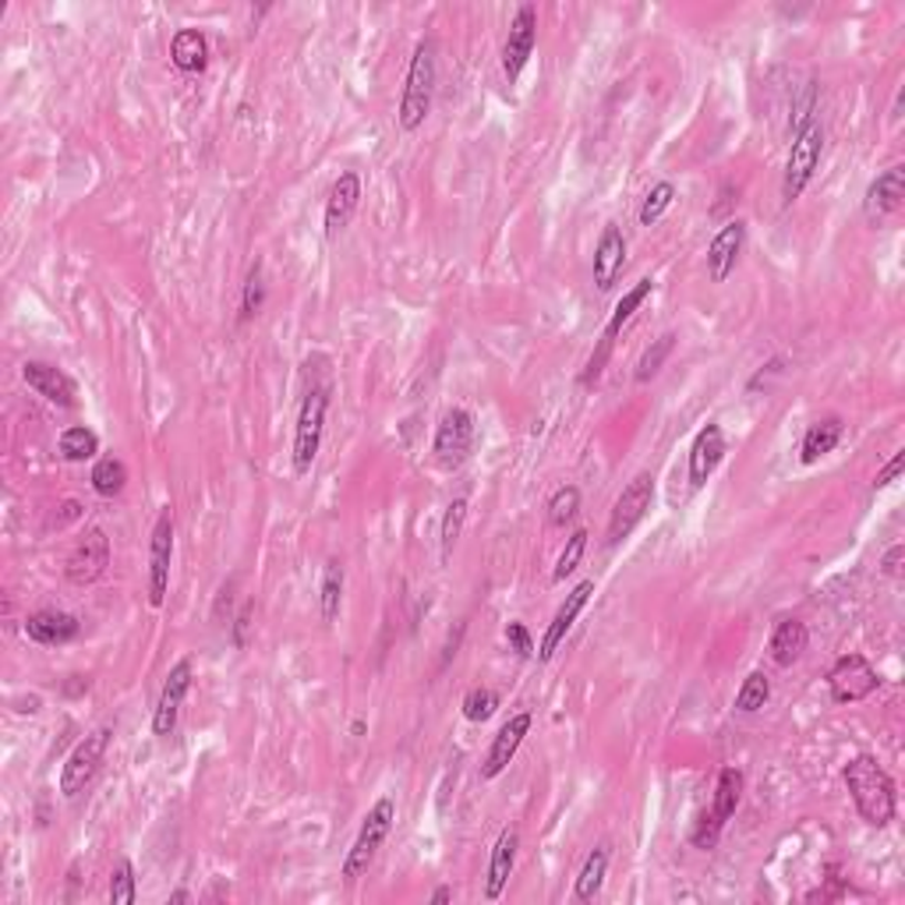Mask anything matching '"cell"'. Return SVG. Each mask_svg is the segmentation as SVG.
<instances>
[{
    "label": "cell",
    "instance_id": "6da1fadb",
    "mask_svg": "<svg viewBox=\"0 0 905 905\" xmlns=\"http://www.w3.org/2000/svg\"><path fill=\"white\" fill-rule=\"evenodd\" d=\"M845 785H849V796L856 803V811L866 824L874 827H888L895 821V811H898V800H895V782L892 775L884 772L881 761L871 757V754H859L845 764L842 772Z\"/></svg>",
    "mask_w": 905,
    "mask_h": 905
},
{
    "label": "cell",
    "instance_id": "7a4b0ae2",
    "mask_svg": "<svg viewBox=\"0 0 905 905\" xmlns=\"http://www.w3.org/2000/svg\"><path fill=\"white\" fill-rule=\"evenodd\" d=\"M435 82H439V61H435V40H418L411 68H408V82H403L400 95V110H396V124L403 131H418L425 124L435 103Z\"/></svg>",
    "mask_w": 905,
    "mask_h": 905
},
{
    "label": "cell",
    "instance_id": "3957f363",
    "mask_svg": "<svg viewBox=\"0 0 905 905\" xmlns=\"http://www.w3.org/2000/svg\"><path fill=\"white\" fill-rule=\"evenodd\" d=\"M393 824H396V803L390 796L375 800V806L361 821V832H358V838L351 845V853H346V859H343V881L346 884H354V881H361L364 874H369V866L375 863L382 842L390 838Z\"/></svg>",
    "mask_w": 905,
    "mask_h": 905
},
{
    "label": "cell",
    "instance_id": "277c9868",
    "mask_svg": "<svg viewBox=\"0 0 905 905\" xmlns=\"http://www.w3.org/2000/svg\"><path fill=\"white\" fill-rule=\"evenodd\" d=\"M821 152H824V124L814 118L811 124H803L796 134H793V149H788V163H785V181H782V202L793 205L806 184L814 181L817 173V163H821Z\"/></svg>",
    "mask_w": 905,
    "mask_h": 905
},
{
    "label": "cell",
    "instance_id": "5b68a950",
    "mask_svg": "<svg viewBox=\"0 0 905 905\" xmlns=\"http://www.w3.org/2000/svg\"><path fill=\"white\" fill-rule=\"evenodd\" d=\"M325 414H330V386L308 390L298 411V429H294V471L304 474L312 471L315 456L322 450V432H325Z\"/></svg>",
    "mask_w": 905,
    "mask_h": 905
},
{
    "label": "cell",
    "instance_id": "8992f818",
    "mask_svg": "<svg viewBox=\"0 0 905 905\" xmlns=\"http://www.w3.org/2000/svg\"><path fill=\"white\" fill-rule=\"evenodd\" d=\"M107 746H110V728H95V733H89L79 746L71 750V757L61 767V796L64 800H74L92 785L95 772H100V764L107 757Z\"/></svg>",
    "mask_w": 905,
    "mask_h": 905
},
{
    "label": "cell",
    "instance_id": "52a82bcc",
    "mask_svg": "<svg viewBox=\"0 0 905 905\" xmlns=\"http://www.w3.org/2000/svg\"><path fill=\"white\" fill-rule=\"evenodd\" d=\"M474 439H477V429H474L471 411L453 408L446 418L439 421L435 442H432V453L439 460V467L456 471L460 464H467L471 453H474Z\"/></svg>",
    "mask_w": 905,
    "mask_h": 905
},
{
    "label": "cell",
    "instance_id": "ba28073f",
    "mask_svg": "<svg viewBox=\"0 0 905 905\" xmlns=\"http://www.w3.org/2000/svg\"><path fill=\"white\" fill-rule=\"evenodd\" d=\"M827 686H832L835 704H856L871 697V693H877L881 676L863 654H842V658L827 668Z\"/></svg>",
    "mask_w": 905,
    "mask_h": 905
},
{
    "label": "cell",
    "instance_id": "9c48e42d",
    "mask_svg": "<svg viewBox=\"0 0 905 905\" xmlns=\"http://www.w3.org/2000/svg\"><path fill=\"white\" fill-rule=\"evenodd\" d=\"M651 499H654V477L644 471V474H637L630 481L620 499H615L612 516H609V545L626 542V537L633 534V527H637L644 520V513L651 510Z\"/></svg>",
    "mask_w": 905,
    "mask_h": 905
},
{
    "label": "cell",
    "instance_id": "30bf717a",
    "mask_svg": "<svg viewBox=\"0 0 905 905\" xmlns=\"http://www.w3.org/2000/svg\"><path fill=\"white\" fill-rule=\"evenodd\" d=\"M651 291H654V280H641L637 286H633V291H626L623 294V301L615 304V312H612V319H609V325H605V333H602V346L599 351L591 354V361H587V372H584V386H591V382H599L602 379V372H605V361H609V354H612V343H615V336L623 333V325L637 315V308L651 298Z\"/></svg>",
    "mask_w": 905,
    "mask_h": 905
},
{
    "label": "cell",
    "instance_id": "8fae6325",
    "mask_svg": "<svg viewBox=\"0 0 905 905\" xmlns=\"http://www.w3.org/2000/svg\"><path fill=\"white\" fill-rule=\"evenodd\" d=\"M534 47H537V11H534V4H520L513 22H510L506 47H503V74L510 86L520 82V74H524Z\"/></svg>",
    "mask_w": 905,
    "mask_h": 905
},
{
    "label": "cell",
    "instance_id": "7c38bea8",
    "mask_svg": "<svg viewBox=\"0 0 905 905\" xmlns=\"http://www.w3.org/2000/svg\"><path fill=\"white\" fill-rule=\"evenodd\" d=\"M170 560H173V513L170 506L157 516L149 537V605L160 609L170 587Z\"/></svg>",
    "mask_w": 905,
    "mask_h": 905
},
{
    "label": "cell",
    "instance_id": "4fadbf2b",
    "mask_svg": "<svg viewBox=\"0 0 905 905\" xmlns=\"http://www.w3.org/2000/svg\"><path fill=\"white\" fill-rule=\"evenodd\" d=\"M191 680H195V668H191L188 658H181L178 665L170 668V676L163 683V693L157 701V711H152V733L160 740L173 736V728H178V715H181V704L191 690Z\"/></svg>",
    "mask_w": 905,
    "mask_h": 905
},
{
    "label": "cell",
    "instance_id": "5bb4252c",
    "mask_svg": "<svg viewBox=\"0 0 905 905\" xmlns=\"http://www.w3.org/2000/svg\"><path fill=\"white\" fill-rule=\"evenodd\" d=\"M107 566H110V537L100 527H92L82 542L71 549L64 573L71 584H95L107 573Z\"/></svg>",
    "mask_w": 905,
    "mask_h": 905
},
{
    "label": "cell",
    "instance_id": "9a60e30c",
    "mask_svg": "<svg viewBox=\"0 0 905 905\" xmlns=\"http://www.w3.org/2000/svg\"><path fill=\"white\" fill-rule=\"evenodd\" d=\"M22 379L32 393H40L43 400L57 403V408H74L79 403V386L68 372H61L57 364L47 361H26L22 364Z\"/></svg>",
    "mask_w": 905,
    "mask_h": 905
},
{
    "label": "cell",
    "instance_id": "2e32d148",
    "mask_svg": "<svg viewBox=\"0 0 905 905\" xmlns=\"http://www.w3.org/2000/svg\"><path fill=\"white\" fill-rule=\"evenodd\" d=\"M902 205H905V167L895 163V167L884 170L871 188H866L863 213L871 223H881V220L895 217Z\"/></svg>",
    "mask_w": 905,
    "mask_h": 905
},
{
    "label": "cell",
    "instance_id": "e0dca14e",
    "mask_svg": "<svg viewBox=\"0 0 905 905\" xmlns=\"http://www.w3.org/2000/svg\"><path fill=\"white\" fill-rule=\"evenodd\" d=\"M361 205V178L354 170H343L336 184L330 188V199H325V238H336L351 227L354 213Z\"/></svg>",
    "mask_w": 905,
    "mask_h": 905
},
{
    "label": "cell",
    "instance_id": "ac0fdd59",
    "mask_svg": "<svg viewBox=\"0 0 905 905\" xmlns=\"http://www.w3.org/2000/svg\"><path fill=\"white\" fill-rule=\"evenodd\" d=\"M591 594H594V581H581V584H576V587L566 594V602L560 605V612H555V620L549 623L542 644H537V662H552V654L560 651V644L566 641V633L573 630L576 615H581L584 605L591 602Z\"/></svg>",
    "mask_w": 905,
    "mask_h": 905
},
{
    "label": "cell",
    "instance_id": "d6986e66",
    "mask_svg": "<svg viewBox=\"0 0 905 905\" xmlns=\"http://www.w3.org/2000/svg\"><path fill=\"white\" fill-rule=\"evenodd\" d=\"M527 733H531V715H527V711H520V715H513L495 733L485 761H481V778H499V775H503L506 767H510V761L516 757V750H520V743H524Z\"/></svg>",
    "mask_w": 905,
    "mask_h": 905
},
{
    "label": "cell",
    "instance_id": "ffe728a7",
    "mask_svg": "<svg viewBox=\"0 0 905 905\" xmlns=\"http://www.w3.org/2000/svg\"><path fill=\"white\" fill-rule=\"evenodd\" d=\"M743 244H746V223L743 220H728L715 241H711L707 248V276L711 283H725L728 276H733V269L743 255Z\"/></svg>",
    "mask_w": 905,
    "mask_h": 905
},
{
    "label": "cell",
    "instance_id": "44dd1931",
    "mask_svg": "<svg viewBox=\"0 0 905 905\" xmlns=\"http://www.w3.org/2000/svg\"><path fill=\"white\" fill-rule=\"evenodd\" d=\"M623 265H626V238L620 227L609 223L602 230L599 244H594V262H591L594 286H599V291H612L615 280H620V273H623Z\"/></svg>",
    "mask_w": 905,
    "mask_h": 905
},
{
    "label": "cell",
    "instance_id": "7402d4cb",
    "mask_svg": "<svg viewBox=\"0 0 905 905\" xmlns=\"http://www.w3.org/2000/svg\"><path fill=\"white\" fill-rule=\"evenodd\" d=\"M725 460V432L722 425H704L697 432L690 446V485L701 489L704 481L718 471V464Z\"/></svg>",
    "mask_w": 905,
    "mask_h": 905
},
{
    "label": "cell",
    "instance_id": "603a6c76",
    "mask_svg": "<svg viewBox=\"0 0 905 905\" xmlns=\"http://www.w3.org/2000/svg\"><path fill=\"white\" fill-rule=\"evenodd\" d=\"M26 633L29 641L43 644V647H61V644H71L74 637L82 633V623L74 620L68 612H57V609H40L32 612L26 620Z\"/></svg>",
    "mask_w": 905,
    "mask_h": 905
},
{
    "label": "cell",
    "instance_id": "cb8c5ba5",
    "mask_svg": "<svg viewBox=\"0 0 905 905\" xmlns=\"http://www.w3.org/2000/svg\"><path fill=\"white\" fill-rule=\"evenodd\" d=\"M516 849H520V832H516V827H503V835H499L492 859H489V881H485V898L489 902H495L499 895L506 892L510 874L516 866Z\"/></svg>",
    "mask_w": 905,
    "mask_h": 905
},
{
    "label": "cell",
    "instance_id": "d4e9b609",
    "mask_svg": "<svg viewBox=\"0 0 905 905\" xmlns=\"http://www.w3.org/2000/svg\"><path fill=\"white\" fill-rule=\"evenodd\" d=\"M170 61L184 74H199L209 64V40L199 29H178L170 40Z\"/></svg>",
    "mask_w": 905,
    "mask_h": 905
},
{
    "label": "cell",
    "instance_id": "484cf974",
    "mask_svg": "<svg viewBox=\"0 0 905 905\" xmlns=\"http://www.w3.org/2000/svg\"><path fill=\"white\" fill-rule=\"evenodd\" d=\"M806 644H811V633H806V626L800 620H778L775 633H772V644H767V651H772V658L775 665L788 668V665H796L803 658V651Z\"/></svg>",
    "mask_w": 905,
    "mask_h": 905
},
{
    "label": "cell",
    "instance_id": "4316f807",
    "mask_svg": "<svg viewBox=\"0 0 905 905\" xmlns=\"http://www.w3.org/2000/svg\"><path fill=\"white\" fill-rule=\"evenodd\" d=\"M609 859H612L609 842L594 845V853L587 856V863H584L581 877H576V888H573V898H576V902H594V895L602 892L605 874H609Z\"/></svg>",
    "mask_w": 905,
    "mask_h": 905
},
{
    "label": "cell",
    "instance_id": "83f0119b",
    "mask_svg": "<svg viewBox=\"0 0 905 905\" xmlns=\"http://www.w3.org/2000/svg\"><path fill=\"white\" fill-rule=\"evenodd\" d=\"M838 442H842V421L838 418L817 421V425H811V429H806V435H803V450H800L803 453V464H817V460L832 453Z\"/></svg>",
    "mask_w": 905,
    "mask_h": 905
},
{
    "label": "cell",
    "instance_id": "f1b7e54d",
    "mask_svg": "<svg viewBox=\"0 0 905 905\" xmlns=\"http://www.w3.org/2000/svg\"><path fill=\"white\" fill-rule=\"evenodd\" d=\"M740 796H743V772H736V767H722V772H718V785H715V803H711V814H715L725 824L728 817L736 814Z\"/></svg>",
    "mask_w": 905,
    "mask_h": 905
},
{
    "label": "cell",
    "instance_id": "f546056e",
    "mask_svg": "<svg viewBox=\"0 0 905 905\" xmlns=\"http://www.w3.org/2000/svg\"><path fill=\"white\" fill-rule=\"evenodd\" d=\"M340 602H343V563L330 560L322 570V587H319V612L322 623H333L340 615Z\"/></svg>",
    "mask_w": 905,
    "mask_h": 905
},
{
    "label": "cell",
    "instance_id": "4dcf8cb0",
    "mask_svg": "<svg viewBox=\"0 0 905 905\" xmlns=\"http://www.w3.org/2000/svg\"><path fill=\"white\" fill-rule=\"evenodd\" d=\"M57 450H61V456L71 460V464H82V460H92L95 453H100V435H95L92 429H86V425H71V429L61 432Z\"/></svg>",
    "mask_w": 905,
    "mask_h": 905
},
{
    "label": "cell",
    "instance_id": "1f68e13d",
    "mask_svg": "<svg viewBox=\"0 0 905 905\" xmlns=\"http://www.w3.org/2000/svg\"><path fill=\"white\" fill-rule=\"evenodd\" d=\"M124 485H128V467H124V460H118V456L95 460V467H92V489H95V492H100L103 499H113Z\"/></svg>",
    "mask_w": 905,
    "mask_h": 905
},
{
    "label": "cell",
    "instance_id": "d6a6232c",
    "mask_svg": "<svg viewBox=\"0 0 905 905\" xmlns=\"http://www.w3.org/2000/svg\"><path fill=\"white\" fill-rule=\"evenodd\" d=\"M767 697H772V680H767L764 672H750L736 693V711L754 715V711H761L767 704Z\"/></svg>",
    "mask_w": 905,
    "mask_h": 905
},
{
    "label": "cell",
    "instance_id": "836d02e7",
    "mask_svg": "<svg viewBox=\"0 0 905 905\" xmlns=\"http://www.w3.org/2000/svg\"><path fill=\"white\" fill-rule=\"evenodd\" d=\"M464 520H467V499H453V503L446 506V516H442V534H439V542H442V563L450 560L456 542H460V531H464Z\"/></svg>",
    "mask_w": 905,
    "mask_h": 905
},
{
    "label": "cell",
    "instance_id": "e575fe53",
    "mask_svg": "<svg viewBox=\"0 0 905 905\" xmlns=\"http://www.w3.org/2000/svg\"><path fill=\"white\" fill-rule=\"evenodd\" d=\"M672 199H676V184H672V181H658V184H654V188L647 191L644 205H641V217H637L641 227H654V223H658V220L668 213Z\"/></svg>",
    "mask_w": 905,
    "mask_h": 905
},
{
    "label": "cell",
    "instance_id": "d590c367",
    "mask_svg": "<svg viewBox=\"0 0 905 905\" xmlns=\"http://www.w3.org/2000/svg\"><path fill=\"white\" fill-rule=\"evenodd\" d=\"M672 346H676V333H662L658 340H654V343L647 346L644 358L637 361V382H651L654 375L662 372V364L668 361Z\"/></svg>",
    "mask_w": 905,
    "mask_h": 905
},
{
    "label": "cell",
    "instance_id": "8d00e7d4",
    "mask_svg": "<svg viewBox=\"0 0 905 905\" xmlns=\"http://www.w3.org/2000/svg\"><path fill=\"white\" fill-rule=\"evenodd\" d=\"M576 513H581V489H576V485L555 489V495L549 499V524L552 527H566Z\"/></svg>",
    "mask_w": 905,
    "mask_h": 905
},
{
    "label": "cell",
    "instance_id": "74e56055",
    "mask_svg": "<svg viewBox=\"0 0 905 905\" xmlns=\"http://www.w3.org/2000/svg\"><path fill=\"white\" fill-rule=\"evenodd\" d=\"M262 304H265V276H262V262H255L241 291V322L255 319L262 312Z\"/></svg>",
    "mask_w": 905,
    "mask_h": 905
},
{
    "label": "cell",
    "instance_id": "f35d334b",
    "mask_svg": "<svg viewBox=\"0 0 905 905\" xmlns=\"http://www.w3.org/2000/svg\"><path fill=\"white\" fill-rule=\"evenodd\" d=\"M134 898H139V892H134V866L128 859H118V866L110 871V902L131 905Z\"/></svg>",
    "mask_w": 905,
    "mask_h": 905
},
{
    "label": "cell",
    "instance_id": "ab89813d",
    "mask_svg": "<svg viewBox=\"0 0 905 905\" xmlns=\"http://www.w3.org/2000/svg\"><path fill=\"white\" fill-rule=\"evenodd\" d=\"M499 707V693L489 690V686H474L467 697H464V718L467 722H489Z\"/></svg>",
    "mask_w": 905,
    "mask_h": 905
},
{
    "label": "cell",
    "instance_id": "60d3db41",
    "mask_svg": "<svg viewBox=\"0 0 905 905\" xmlns=\"http://www.w3.org/2000/svg\"><path fill=\"white\" fill-rule=\"evenodd\" d=\"M584 552H587V531H573L570 534V542H566V549H563V555H560V563H555V581H566V576L581 566V560H584Z\"/></svg>",
    "mask_w": 905,
    "mask_h": 905
},
{
    "label": "cell",
    "instance_id": "b9f144b4",
    "mask_svg": "<svg viewBox=\"0 0 905 905\" xmlns=\"http://www.w3.org/2000/svg\"><path fill=\"white\" fill-rule=\"evenodd\" d=\"M722 821L711 814V811H704L701 814V821H697V827H693V845H697V849H715L718 845V835H722Z\"/></svg>",
    "mask_w": 905,
    "mask_h": 905
},
{
    "label": "cell",
    "instance_id": "7bdbcfd3",
    "mask_svg": "<svg viewBox=\"0 0 905 905\" xmlns=\"http://www.w3.org/2000/svg\"><path fill=\"white\" fill-rule=\"evenodd\" d=\"M506 641H510V647L520 654V658H531V654H534L531 633H527L524 623H510V626H506Z\"/></svg>",
    "mask_w": 905,
    "mask_h": 905
},
{
    "label": "cell",
    "instance_id": "ee69618b",
    "mask_svg": "<svg viewBox=\"0 0 905 905\" xmlns=\"http://www.w3.org/2000/svg\"><path fill=\"white\" fill-rule=\"evenodd\" d=\"M902 467H905V453H895V456L888 460V467L877 471V477H874V489H888L892 481L902 474Z\"/></svg>",
    "mask_w": 905,
    "mask_h": 905
},
{
    "label": "cell",
    "instance_id": "f6af8a7d",
    "mask_svg": "<svg viewBox=\"0 0 905 905\" xmlns=\"http://www.w3.org/2000/svg\"><path fill=\"white\" fill-rule=\"evenodd\" d=\"M902 555H905V545L888 549V555H884V563H881L884 576H892V581H898V576H902Z\"/></svg>",
    "mask_w": 905,
    "mask_h": 905
},
{
    "label": "cell",
    "instance_id": "bcb514c9",
    "mask_svg": "<svg viewBox=\"0 0 905 905\" xmlns=\"http://www.w3.org/2000/svg\"><path fill=\"white\" fill-rule=\"evenodd\" d=\"M248 620H252V605H244V609H241V615L234 620V644H238V647H244V630H248Z\"/></svg>",
    "mask_w": 905,
    "mask_h": 905
},
{
    "label": "cell",
    "instance_id": "7dc6e473",
    "mask_svg": "<svg viewBox=\"0 0 905 905\" xmlns=\"http://www.w3.org/2000/svg\"><path fill=\"white\" fill-rule=\"evenodd\" d=\"M450 898H453V888H435V895H432V902H435V905L450 902Z\"/></svg>",
    "mask_w": 905,
    "mask_h": 905
},
{
    "label": "cell",
    "instance_id": "c3c4849f",
    "mask_svg": "<svg viewBox=\"0 0 905 905\" xmlns=\"http://www.w3.org/2000/svg\"><path fill=\"white\" fill-rule=\"evenodd\" d=\"M170 902H173V905H181V902H191V895L181 888V892H173V895H170Z\"/></svg>",
    "mask_w": 905,
    "mask_h": 905
}]
</instances>
